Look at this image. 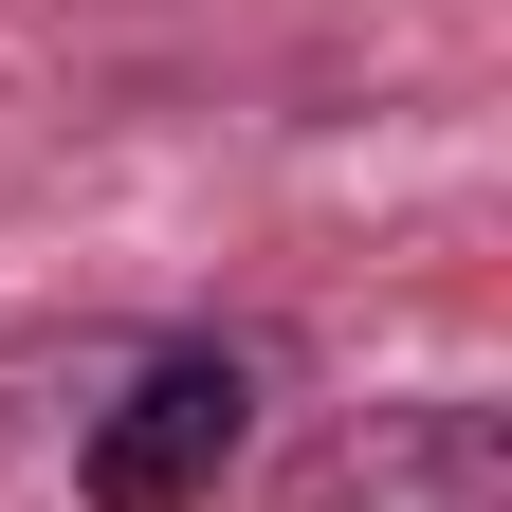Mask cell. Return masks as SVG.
Listing matches in <instances>:
<instances>
[{
    "mask_svg": "<svg viewBox=\"0 0 512 512\" xmlns=\"http://www.w3.org/2000/svg\"><path fill=\"white\" fill-rule=\"evenodd\" d=\"M238 439H256V366H238V348H147V366L92 403L74 494H92V512H202V494L238 476Z\"/></svg>",
    "mask_w": 512,
    "mask_h": 512,
    "instance_id": "6da1fadb",
    "label": "cell"
},
{
    "mask_svg": "<svg viewBox=\"0 0 512 512\" xmlns=\"http://www.w3.org/2000/svg\"><path fill=\"white\" fill-rule=\"evenodd\" d=\"M311 512H512V421L494 403H366L311 458Z\"/></svg>",
    "mask_w": 512,
    "mask_h": 512,
    "instance_id": "7a4b0ae2",
    "label": "cell"
}]
</instances>
